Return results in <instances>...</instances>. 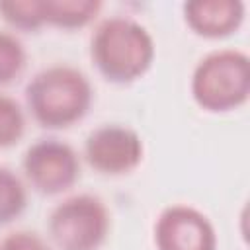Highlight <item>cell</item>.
Listing matches in <instances>:
<instances>
[{
    "label": "cell",
    "mask_w": 250,
    "mask_h": 250,
    "mask_svg": "<svg viewBox=\"0 0 250 250\" xmlns=\"http://www.w3.org/2000/svg\"><path fill=\"white\" fill-rule=\"evenodd\" d=\"M154 39L146 27L123 16L102 20L90 37L92 64L117 86L143 78L154 62Z\"/></svg>",
    "instance_id": "cell-1"
},
{
    "label": "cell",
    "mask_w": 250,
    "mask_h": 250,
    "mask_svg": "<svg viewBox=\"0 0 250 250\" xmlns=\"http://www.w3.org/2000/svg\"><path fill=\"white\" fill-rule=\"evenodd\" d=\"M94 90L88 76L70 64H53L33 74L25 86V105L43 129H68L90 111Z\"/></svg>",
    "instance_id": "cell-2"
},
{
    "label": "cell",
    "mask_w": 250,
    "mask_h": 250,
    "mask_svg": "<svg viewBox=\"0 0 250 250\" xmlns=\"http://www.w3.org/2000/svg\"><path fill=\"white\" fill-rule=\"evenodd\" d=\"M193 102L209 113L242 107L250 96V59L238 49H217L201 57L191 72Z\"/></svg>",
    "instance_id": "cell-3"
},
{
    "label": "cell",
    "mask_w": 250,
    "mask_h": 250,
    "mask_svg": "<svg viewBox=\"0 0 250 250\" xmlns=\"http://www.w3.org/2000/svg\"><path fill=\"white\" fill-rule=\"evenodd\" d=\"M57 250H100L109 234V211L92 193H76L53 207L47 219Z\"/></svg>",
    "instance_id": "cell-4"
},
{
    "label": "cell",
    "mask_w": 250,
    "mask_h": 250,
    "mask_svg": "<svg viewBox=\"0 0 250 250\" xmlns=\"http://www.w3.org/2000/svg\"><path fill=\"white\" fill-rule=\"evenodd\" d=\"M21 170L33 191L41 195H59L78 182L80 160L68 143L47 137L27 146L21 158Z\"/></svg>",
    "instance_id": "cell-5"
},
{
    "label": "cell",
    "mask_w": 250,
    "mask_h": 250,
    "mask_svg": "<svg viewBox=\"0 0 250 250\" xmlns=\"http://www.w3.org/2000/svg\"><path fill=\"white\" fill-rule=\"evenodd\" d=\"M143 139L127 125H102L84 141V158L88 166L104 176L129 174L143 162Z\"/></svg>",
    "instance_id": "cell-6"
},
{
    "label": "cell",
    "mask_w": 250,
    "mask_h": 250,
    "mask_svg": "<svg viewBox=\"0 0 250 250\" xmlns=\"http://www.w3.org/2000/svg\"><path fill=\"white\" fill-rule=\"evenodd\" d=\"M154 246L156 250H217V232L199 209L176 203L158 215Z\"/></svg>",
    "instance_id": "cell-7"
},
{
    "label": "cell",
    "mask_w": 250,
    "mask_h": 250,
    "mask_svg": "<svg viewBox=\"0 0 250 250\" xmlns=\"http://www.w3.org/2000/svg\"><path fill=\"white\" fill-rule=\"evenodd\" d=\"M186 25L203 39H225L244 21L246 6L240 0H191L182 6Z\"/></svg>",
    "instance_id": "cell-8"
},
{
    "label": "cell",
    "mask_w": 250,
    "mask_h": 250,
    "mask_svg": "<svg viewBox=\"0 0 250 250\" xmlns=\"http://www.w3.org/2000/svg\"><path fill=\"white\" fill-rule=\"evenodd\" d=\"M100 0H41V12L45 25L59 29L86 27L100 14Z\"/></svg>",
    "instance_id": "cell-9"
},
{
    "label": "cell",
    "mask_w": 250,
    "mask_h": 250,
    "mask_svg": "<svg viewBox=\"0 0 250 250\" xmlns=\"http://www.w3.org/2000/svg\"><path fill=\"white\" fill-rule=\"evenodd\" d=\"M27 207L23 182L8 168L0 166V227L14 223Z\"/></svg>",
    "instance_id": "cell-10"
},
{
    "label": "cell",
    "mask_w": 250,
    "mask_h": 250,
    "mask_svg": "<svg viewBox=\"0 0 250 250\" xmlns=\"http://www.w3.org/2000/svg\"><path fill=\"white\" fill-rule=\"evenodd\" d=\"M0 18L16 31H37L45 25L41 0H8L0 2Z\"/></svg>",
    "instance_id": "cell-11"
},
{
    "label": "cell",
    "mask_w": 250,
    "mask_h": 250,
    "mask_svg": "<svg viewBox=\"0 0 250 250\" xmlns=\"http://www.w3.org/2000/svg\"><path fill=\"white\" fill-rule=\"evenodd\" d=\"M25 49L23 43L12 31L0 29V88L18 80L25 68Z\"/></svg>",
    "instance_id": "cell-12"
},
{
    "label": "cell",
    "mask_w": 250,
    "mask_h": 250,
    "mask_svg": "<svg viewBox=\"0 0 250 250\" xmlns=\"http://www.w3.org/2000/svg\"><path fill=\"white\" fill-rule=\"evenodd\" d=\"M25 133V113L20 102L0 92V148H10L20 143Z\"/></svg>",
    "instance_id": "cell-13"
},
{
    "label": "cell",
    "mask_w": 250,
    "mask_h": 250,
    "mask_svg": "<svg viewBox=\"0 0 250 250\" xmlns=\"http://www.w3.org/2000/svg\"><path fill=\"white\" fill-rule=\"evenodd\" d=\"M0 250H51L47 240L31 230H14L4 236Z\"/></svg>",
    "instance_id": "cell-14"
}]
</instances>
